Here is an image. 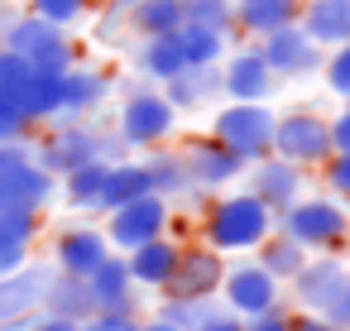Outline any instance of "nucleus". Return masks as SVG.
<instances>
[{
	"label": "nucleus",
	"mask_w": 350,
	"mask_h": 331,
	"mask_svg": "<svg viewBox=\"0 0 350 331\" xmlns=\"http://www.w3.org/2000/svg\"><path fill=\"white\" fill-rule=\"evenodd\" d=\"M273 235V211L250 192H221L202 216V245L216 254H254Z\"/></svg>",
	"instance_id": "nucleus-1"
},
{
	"label": "nucleus",
	"mask_w": 350,
	"mask_h": 331,
	"mask_svg": "<svg viewBox=\"0 0 350 331\" xmlns=\"http://www.w3.org/2000/svg\"><path fill=\"white\" fill-rule=\"evenodd\" d=\"M29 154H34V163L49 173V178H68L72 168H82V163H120L125 154H130V144L120 140V135H101V130H92L87 120H53L34 144H29Z\"/></svg>",
	"instance_id": "nucleus-2"
},
{
	"label": "nucleus",
	"mask_w": 350,
	"mask_h": 331,
	"mask_svg": "<svg viewBox=\"0 0 350 331\" xmlns=\"http://www.w3.org/2000/svg\"><path fill=\"white\" fill-rule=\"evenodd\" d=\"M273 230L288 235L293 245H302L307 254H331L350 240V211L336 197H297L293 207H283L273 216Z\"/></svg>",
	"instance_id": "nucleus-3"
},
{
	"label": "nucleus",
	"mask_w": 350,
	"mask_h": 331,
	"mask_svg": "<svg viewBox=\"0 0 350 331\" xmlns=\"http://www.w3.org/2000/svg\"><path fill=\"white\" fill-rule=\"evenodd\" d=\"M0 49L25 58L34 72H68V68H77V44L68 39V29H58V25H49V20L29 15V10H20L5 29H0Z\"/></svg>",
	"instance_id": "nucleus-4"
},
{
	"label": "nucleus",
	"mask_w": 350,
	"mask_h": 331,
	"mask_svg": "<svg viewBox=\"0 0 350 331\" xmlns=\"http://www.w3.org/2000/svg\"><path fill=\"white\" fill-rule=\"evenodd\" d=\"M58 178H49L34 154L29 140L25 144H0V211H15V216H44V207L53 202Z\"/></svg>",
	"instance_id": "nucleus-5"
},
{
	"label": "nucleus",
	"mask_w": 350,
	"mask_h": 331,
	"mask_svg": "<svg viewBox=\"0 0 350 331\" xmlns=\"http://www.w3.org/2000/svg\"><path fill=\"white\" fill-rule=\"evenodd\" d=\"M273 120L278 111L269 101H226L211 120V140H221L245 168L269 159V144H273Z\"/></svg>",
	"instance_id": "nucleus-6"
},
{
	"label": "nucleus",
	"mask_w": 350,
	"mask_h": 331,
	"mask_svg": "<svg viewBox=\"0 0 350 331\" xmlns=\"http://www.w3.org/2000/svg\"><path fill=\"white\" fill-rule=\"evenodd\" d=\"M116 135L130 149H159L178 135V111L168 106V96L159 87H130L116 116Z\"/></svg>",
	"instance_id": "nucleus-7"
},
{
	"label": "nucleus",
	"mask_w": 350,
	"mask_h": 331,
	"mask_svg": "<svg viewBox=\"0 0 350 331\" xmlns=\"http://www.w3.org/2000/svg\"><path fill=\"white\" fill-rule=\"evenodd\" d=\"M216 297L240 321H254V317L283 307V283L259 259H226V274H221V293Z\"/></svg>",
	"instance_id": "nucleus-8"
},
{
	"label": "nucleus",
	"mask_w": 350,
	"mask_h": 331,
	"mask_svg": "<svg viewBox=\"0 0 350 331\" xmlns=\"http://www.w3.org/2000/svg\"><path fill=\"white\" fill-rule=\"evenodd\" d=\"M273 159L297 163V168H321L331 159V135H326V116L317 111H283L273 120Z\"/></svg>",
	"instance_id": "nucleus-9"
},
{
	"label": "nucleus",
	"mask_w": 350,
	"mask_h": 331,
	"mask_svg": "<svg viewBox=\"0 0 350 331\" xmlns=\"http://www.w3.org/2000/svg\"><path fill=\"white\" fill-rule=\"evenodd\" d=\"M168 202L159 197V192H149V197H135V202H125V207H116V211H106V240H111V250L116 254H130V250H139L144 240H159V235H168Z\"/></svg>",
	"instance_id": "nucleus-10"
},
{
	"label": "nucleus",
	"mask_w": 350,
	"mask_h": 331,
	"mask_svg": "<svg viewBox=\"0 0 350 331\" xmlns=\"http://www.w3.org/2000/svg\"><path fill=\"white\" fill-rule=\"evenodd\" d=\"M221 274H226V254L206 250V245H183L173 274L163 278V302H192V297H216L221 293Z\"/></svg>",
	"instance_id": "nucleus-11"
},
{
	"label": "nucleus",
	"mask_w": 350,
	"mask_h": 331,
	"mask_svg": "<svg viewBox=\"0 0 350 331\" xmlns=\"http://www.w3.org/2000/svg\"><path fill=\"white\" fill-rule=\"evenodd\" d=\"M53 264H25L15 274H0V331H20L29 317L44 312Z\"/></svg>",
	"instance_id": "nucleus-12"
},
{
	"label": "nucleus",
	"mask_w": 350,
	"mask_h": 331,
	"mask_svg": "<svg viewBox=\"0 0 350 331\" xmlns=\"http://www.w3.org/2000/svg\"><path fill=\"white\" fill-rule=\"evenodd\" d=\"M273 92H278V77L264 63L259 44H240L221 58V96L226 101H269Z\"/></svg>",
	"instance_id": "nucleus-13"
},
{
	"label": "nucleus",
	"mask_w": 350,
	"mask_h": 331,
	"mask_svg": "<svg viewBox=\"0 0 350 331\" xmlns=\"http://www.w3.org/2000/svg\"><path fill=\"white\" fill-rule=\"evenodd\" d=\"M254 44H259V53H264V63L273 68L278 82H288V77H312V72H321V63H326V49H317L297 25H283V29H273V34L254 39Z\"/></svg>",
	"instance_id": "nucleus-14"
},
{
	"label": "nucleus",
	"mask_w": 350,
	"mask_h": 331,
	"mask_svg": "<svg viewBox=\"0 0 350 331\" xmlns=\"http://www.w3.org/2000/svg\"><path fill=\"white\" fill-rule=\"evenodd\" d=\"M183 159H187L192 192H221V187L240 183V173H245V163H240V159H235V154H230L221 140H211V135H197V140H187Z\"/></svg>",
	"instance_id": "nucleus-15"
},
{
	"label": "nucleus",
	"mask_w": 350,
	"mask_h": 331,
	"mask_svg": "<svg viewBox=\"0 0 350 331\" xmlns=\"http://www.w3.org/2000/svg\"><path fill=\"white\" fill-rule=\"evenodd\" d=\"M345 269H350V264H345V259H336V254H321V259H312V254H307V264H302L283 288H288V297H293L302 312H317V317H321V312H326V302L340 293Z\"/></svg>",
	"instance_id": "nucleus-16"
},
{
	"label": "nucleus",
	"mask_w": 350,
	"mask_h": 331,
	"mask_svg": "<svg viewBox=\"0 0 350 331\" xmlns=\"http://www.w3.org/2000/svg\"><path fill=\"white\" fill-rule=\"evenodd\" d=\"M116 250H111V240H106V230L101 226H68V230H58V240H53V269L58 274H72V278H87L101 259H111Z\"/></svg>",
	"instance_id": "nucleus-17"
},
{
	"label": "nucleus",
	"mask_w": 350,
	"mask_h": 331,
	"mask_svg": "<svg viewBox=\"0 0 350 331\" xmlns=\"http://www.w3.org/2000/svg\"><path fill=\"white\" fill-rule=\"evenodd\" d=\"M250 173V192L278 216L283 207H293L297 197H302V187H307V168H297V163H283V159H259V163H250L245 168Z\"/></svg>",
	"instance_id": "nucleus-18"
},
{
	"label": "nucleus",
	"mask_w": 350,
	"mask_h": 331,
	"mask_svg": "<svg viewBox=\"0 0 350 331\" xmlns=\"http://www.w3.org/2000/svg\"><path fill=\"white\" fill-rule=\"evenodd\" d=\"M87 293H92V307L96 312H120V317H135L139 307V288L125 269V254H111L101 259L92 274H87Z\"/></svg>",
	"instance_id": "nucleus-19"
},
{
	"label": "nucleus",
	"mask_w": 350,
	"mask_h": 331,
	"mask_svg": "<svg viewBox=\"0 0 350 331\" xmlns=\"http://www.w3.org/2000/svg\"><path fill=\"white\" fill-rule=\"evenodd\" d=\"M111 92H116V82H111V72H101V68H68L63 72V116L58 120H87L92 111H101L106 101H111Z\"/></svg>",
	"instance_id": "nucleus-20"
},
{
	"label": "nucleus",
	"mask_w": 350,
	"mask_h": 331,
	"mask_svg": "<svg viewBox=\"0 0 350 331\" xmlns=\"http://www.w3.org/2000/svg\"><path fill=\"white\" fill-rule=\"evenodd\" d=\"M297 29L317 49H326V53L340 49V44H350V0H302Z\"/></svg>",
	"instance_id": "nucleus-21"
},
{
	"label": "nucleus",
	"mask_w": 350,
	"mask_h": 331,
	"mask_svg": "<svg viewBox=\"0 0 350 331\" xmlns=\"http://www.w3.org/2000/svg\"><path fill=\"white\" fill-rule=\"evenodd\" d=\"M159 92L168 96V106H173L178 116H183V111H202V106L221 101V63H216V68H183V72H173Z\"/></svg>",
	"instance_id": "nucleus-22"
},
{
	"label": "nucleus",
	"mask_w": 350,
	"mask_h": 331,
	"mask_svg": "<svg viewBox=\"0 0 350 331\" xmlns=\"http://www.w3.org/2000/svg\"><path fill=\"white\" fill-rule=\"evenodd\" d=\"M178 254H183V245H178L173 235H159V240H144L139 250H130V254H125V269H130L135 288H154V293H159L163 278L173 274Z\"/></svg>",
	"instance_id": "nucleus-23"
},
{
	"label": "nucleus",
	"mask_w": 350,
	"mask_h": 331,
	"mask_svg": "<svg viewBox=\"0 0 350 331\" xmlns=\"http://www.w3.org/2000/svg\"><path fill=\"white\" fill-rule=\"evenodd\" d=\"M302 0H235V29L250 39H264L283 25H297Z\"/></svg>",
	"instance_id": "nucleus-24"
},
{
	"label": "nucleus",
	"mask_w": 350,
	"mask_h": 331,
	"mask_svg": "<svg viewBox=\"0 0 350 331\" xmlns=\"http://www.w3.org/2000/svg\"><path fill=\"white\" fill-rule=\"evenodd\" d=\"M135 68H139L154 87H163L173 72H183L187 58H183V44H178V29H173V34H149V39H139V49H135Z\"/></svg>",
	"instance_id": "nucleus-25"
},
{
	"label": "nucleus",
	"mask_w": 350,
	"mask_h": 331,
	"mask_svg": "<svg viewBox=\"0 0 350 331\" xmlns=\"http://www.w3.org/2000/svg\"><path fill=\"white\" fill-rule=\"evenodd\" d=\"M144 173H149V187L163 197V202H173V197H183V192H192V178H187V159H183V149H168V144H159V149H144Z\"/></svg>",
	"instance_id": "nucleus-26"
},
{
	"label": "nucleus",
	"mask_w": 350,
	"mask_h": 331,
	"mask_svg": "<svg viewBox=\"0 0 350 331\" xmlns=\"http://www.w3.org/2000/svg\"><path fill=\"white\" fill-rule=\"evenodd\" d=\"M39 240V216L0 211V274H15L29 264V250Z\"/></svg>",
	"instance_id": "nucleus-27"
},
{
	"label": "nucleus",
	"mask_w": 350,
	"mask_h": 331,
	"mask_svg": "<svg viewBox=\"0 0 350 331\" xmlns=\"http://www.w3.org/2000/svg\"><path fill=\"white\" fill-rule=\"evenodd\" d=\"M149 192H154V187H149L144 163H139V159H120V163H111V168H106L101 211H116V207H125V202H135V197H149Z\"/></svg>",
	"instance_id": "nucleus-28"
},
{
	"label": "nucleus",
	"mask_w": 350,
	"mask_h": 331,
	"mask_svg": "<svg viewBox=\"0 0 350 331\" xmlns=\"http://www.w3.org/2000/svg\"><path fill=\"white\" fill-rule=\"evenodd\" d=\"M44 312L53 317H68V321H87L96 307H92V293H87V278H72V274H58L49 278V293H44Z\"/></svg>",
	"instance_id": "nucleus-29"
},
{
	"label": "nucleus",
	"mask_w": 350,
	"mask_h": 331,
	"mask_svg": "<svg viewBox=\"0 0 350 331\" xmlns=\"http://www.w3.org/2000/svg\"><path fill=\"white\" fill-rule=\"evenodd\" d=\"M20 106H25V116L34 120V130H39V125H53V120L63 116V72H34V82L25 87Z\"/></svg>",
	"instance_id": "nucleus-30"
},
{
	"label": "nucleus",
	"mask_w": 350,
	"mask_h": 331,
	"mask_svg": "<svg viewBox=\"0 0 350 331\" xmlns=\"http://www.w3.org/2000/svg\"><path fill=\"white\" fill-rule=\"evenodd\" d=\"M125 25L149 39V34H173L183 29V0H135V5L125 10Z\"/></svg>",
	"instance_id": "nucleus-31"
},
{
	"label": "nucleus",
	"mask_w": 350,
	"mask_h": 331,
	"mask_svg": "<svg viewBox=\"0 0 350 331\" xmlns=\"http://www.w3.org/2000/svg\"><path fill=\"white\" fill-rule=\"evenodd\" d=\"M178 44H183L187 68H216V63L230 53V34L202 29V25H183V29H178Z\"/></svg>",
	"instance_id": "nucleus-32"
},
{
	"label": "nucleus",
	"mask_w": 350,
	"mask_h": 331,
	"mask_svg": "<svg viewBox=\"0 0 350 331\" xmlns=\"http://www.w3.org/2000/svg\"><path fill=\"white\" fill-rule=\"evenodd\" d=\"M106 168L111 163H82V168H72L68 178H58L63 183V197H68V207H77V211H101V187H106Z\"/></svg>",
	"instance_id": "nucleus-33"
},
{
	"label": "nucleus",
	"mask_w": 350,
	"mask_h": 331,
	"mask_svg": "<svg viewBox=\"0 0 350 331\" xmlns=\"http://www.w3.org/2000/svg\"><path fill=\"white\" fill-rule=\"evenodd\" d=\"M254 259H259V264H264V269H269L278 283H288V278H293V274L307 264V250H302V245H293L288 235H278V230H273V235H269V240L254 250Z\"/></svg>",
	"instance_id": "nucleus-34"
},
{
	"label": "nucleus",
	"mask_w": 350,
	"mask_h": 331,
	"mask_svg": "<svg viewBox=\"0 0 350 331\" xmlns=\"http://www.w3.org/2000/svg\"><path fill=\"white\" fill-rule=\"evenodd\" d=\"M183 25L235 34V0H183Z\"/></svg>",
	"instance_id": "nucleus-35"
},
{
	"label": "nucleus",
	"mask_w": 350,
	"mask_h": 331,
	"mask_svg": "<svg viewBox=\"0 0 350 331\" xmlns=\"http://www.w3.org/2000/svg\"><path fill=\"white\" fill-rule=\"evenodd\" d=\"M221 307V297H192V302H163L159 307V317L163 321H173L178 331H202L206 326V317Z\"/></svg>",
	"instance_id": "nucleus-36"
},
{
	"label": "nucleus",
	"mask_w": 350,
	"mask_h": 331,
	"mask_svg": "<svg viewBox=\"0 0 350 331\" xmlns=\"http://www.w3.org/2000/svg\"><path fill=\"white\" fill-rule=\"evenodd\" d=\"M87 10H92V0H29V15H39L58 29H72L77 20H87Z\"/></svg>",
	"instance_id": "nucleus-37"
},
{
	"label": "nucleus",
	"mask_w": 350,
	"mask_h": 331,
	"mask_svg": "<svg viewBox=\"0 0 350 331\" xmlns=\"http://www.w3.org/2000/svg\"><path fill=\"white\" fill-rule=\"evenodd\" d=\"M34 135V120L25 116V106L15 96H0V144H25Z\"/></svg>",
	"instance_id": "nucleus-38"
},
{
	"label": "nucleus",
	"mask_w": 350,
	"mask_h": 331,
	"mask_svg": "<svg viewBox=\"0 0 350 331\" xmlns=\"http://www.w3.org/2000/svg\"><path fill=\"white\" fill-rule=\"evenodd\" d=\"M321 77H326V92H331V96L350 101V44H340V49H331V53H326Z\"/></svg>",
	"instance_id": "nucleus-39"
},
{
	"label": "nucleus",
	"mask_w": 350,
	"mask_h": 331,
	"mask_svg": "<svg viewBox=\"0 0 350 331\" xmlns=\"http://www.w3.org/2000/svg\"><path fill=\"white\" fill-rule=\"evenodd\" d=\"M34 82V68L25 63V58H15V53H5L0 49V96H25V87Z\"/></svg>",
	"instance_id": "nucleus-40"
},
{
	"label": "nucleus",
	"mask_w": 350,
	"mask_h": 331,
	"mask_svg": "<svg viewBox=\"0 0 350 331\" xmlns=\"http://www.w3.org/2000/svg\"><path fill=\"white\" fill-rule=\"evenodd\" d=\"M321 183L336 202H350V154H331L321 163Z\"/></svg>",
	"instance_id": "nucleus-41"
},
{
	"label": "nucleus",
	"mask_w": 350,
	"mask_h": 331,
	"mask_svg": "<svg viewBox=\"0 0 350 331\" xmlns=\"http://www.w3.org/2000/svg\"><path fill=\"white\" fill-rule=\"evenodd\" d=\"M336 331H350V269H345V283H340V293L326 302V312H321Z\"/></svg>",
	"instance_id": "nucleus-42"
},
{
	"label": "nucleus",
	"mask_w": 350,
	"mask_h": 331,
	"mask_svg": "<svg viewBox=\"0 0 350 331\" xmlns=\"http://www.w3.org/2000/svg\"><path fill=\"white\" fill-rule=\"evenodd\" d=\"M77 331H139V321L120 312H92L87 321H77Z\"/></svg>",
	"instance_id": "nucleus-43"
},
{
	"label": "nucleus",
	"mask_w": 350,
	"mask_h": 331,
	"mask_svg": "<svg viewBox=\"0 0 350 331\" xmlns=\"http://www.w3.org/2000/svg\"><path fill=\"white\" fill-rule=\"evenodd\" d=\"M326 135H331V154H350V106H340L326 120Z\"/></svg>",
	"instance_id": "nucleus-44"
},
{
	"label": "nucleus",
	"mask_w": 350,
	"mask_h": 331,
	"mask_svg": "<svg viewBox=\"0 0 350 331\" xmlns=\"http://www.w3.org/2000/svg\"><path fill=\"white\" fill-rule=\"evenodd\" d=\"M245 331H293V312H283V307H273V312H264V317H254V321H245Z\"/></svg>",
	"instance_id": "nucleus-45"
},
{
	"label": "nucleus",
	"mask_w": 350,
	"mask_h": 331,
	"mask_svg": "<svg viewBox=\"0 0 350 331\" xmlns=\"http://www.w3.org/2000/svg\"><path fill=\"white\" fill-rule=\"evenodd\" d=\"M20 331H77V321H68V317H53V312H39V317H29Z\"/></svg>",
	"instance_id": "nucleus-46"
},
{
	"label": "nucleus",
	"mask_w": 350,
	"mask_h": 331,
	"mask_svg": "<svg viewBox=\"0 0 350 331\" xmlns=\"http://www.w3.org/2000/svg\"><path fill=\"white\" fill-rule=\"evenodd\" d=\"M202 331H245V321L235 317V312H226V307H216L211 317H206V326Z\"/></svg>",
	"instance_id": "nucleus-47"
},
{
	"label": "nucleus",
	"mask_w": 350,
	"mask_h": 331,
	"mask_svg": "<svg viewBox=\"0 0 350 331\" xmlns=\"http://www.w3.org/2000/svg\"><path fill=\"white\" fill-rule=\"evenodd\" d=\"M293 331H336L326 317H317V312H297L293 317Z\"/></svg>",
	"instance_id": "nucleus-48"
},
{
	"label": "nucleus",
	"mask_w": 350,
	"mask_h": 331,
	"mask_svg": "<svg viewBox=\"0 0 350 331\" xmlns=\"http://www.w3.org/2000/svg\"><path fill=\"white\" fill-rule=\"evenodd\" d=\"M139 331H178V326L163 321V317H149V321H139Z\"/></svg>",
	"instance_id": "nucleus-49"
},
{
	"label": "nucleus",
	"mask_w": 350,
	"mask_h": 331,
	"mask_svg": "<svg viewBox=\"0 0 350 331\" xmlns=\"http://www.w3.org/2000/svg\"><path fill=\"white\" fill-rule=\"evenodd\" d=\"M130 5H135V0H106V10H116V15H125Z\"/></svg>",
	"instance_id": "nucleus-50"
},
{
	"label": "nucleus",
	"mask_w": 350,
	"mask_h": 331,
	"mask_svg": "<svg viewBox=\"0 0 350 331\" xmlns=\"http://www.w3.org/2000/svg\"><path fill=\"white\" fill-rule=\"evenodd\" d=\"M345 106H350V101H345Z\"/></svg>",
	"instance_id": "nucleus-51"
}]
</instances>
